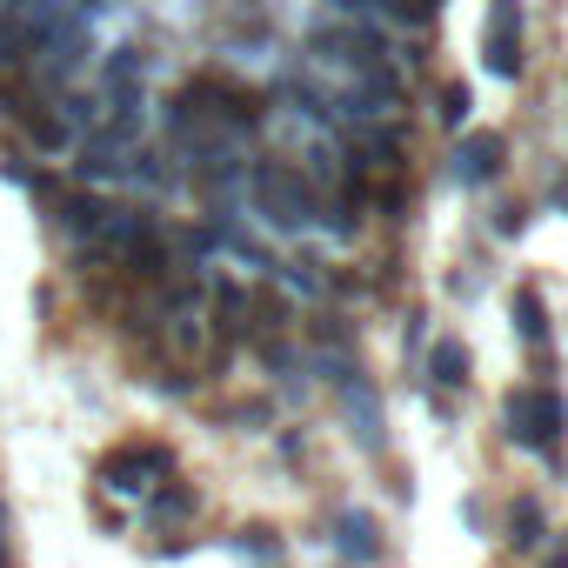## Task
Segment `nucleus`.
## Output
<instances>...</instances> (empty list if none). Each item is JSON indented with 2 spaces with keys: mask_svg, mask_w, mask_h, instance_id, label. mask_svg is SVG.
<instances>
[{
  "mask_svg": "<svg viewBox=\"0 0 568 568\" xmlns=\"http://www.w3.org/2000/svg\"><path fill=\"white\" fill-rule=\"evenodd\" d=\"M515 335L535 348V342H548V308H542V294L535 288H515Z\"/></svg>",
  "mask_w": 568,
  "mask_h": 568,
  "instance_id": "obj_11",
  "label": "nucleus"
},
{
  "mask_svg": "<svg viewBox=\"0 0 568 568\" xmlns=\"http://www.w3.org/2000/svg\"><path fill=\"white\" fill-rule=\"evenodd\" d=\"M248 194H255V208H261L268 221H281V227H308L314 208H321L314 181H308L301 168H288V160H261V168L248 175Z\"/></svg>",
  "mask_w": 568,
  "mask_h": 568,
  "instance_id": "obj_2",
  "label": "nucleus"
},
{
  "mask_svg": "<svg viewBox=\"0 0 568 568\" xmlns=\"http://www.w3.org/2000/svg\"><path fill=\"white\" fill-rule=\"evenodd\" d=\"M214 314H221L227 335H248L255 328V294L241 288V281H214Z\"/></svg>",
  "mask_w": 568,
  "mask_h": 568,
  "instance_id": "obj_9",
  "label": "nucleus"
},
{
  "mask_svg": "<svg viewBox=\"0 0 568 568\" xmlns=\"http://www.w3.org/2000/svg\"><path fill=\"white\" fill-rule=\"evenodd\" d=\"M502 134H468L461 141V154H455V175L461 181H489V175H502Z\"/></svg>",
  "mask_w": 568,
  "mask_h": 568,
  "instance_id": "obj_8",
  "label": "nucleus"
},
{
  "mask_svg": "<svg viewBox=\"0 0 568 568\" xmlns=\"http://www.w3.org/2000/svg\"><path fill=\"white\" fill-rule=\"evenodd\" d=\"M428 381L461 388V381H468V348H461V342H435V348H428Z\"/></svg>",
  "mask_w": 568,
  "mask_h": 568,
  "instance_id": "obj_10",
  "label": "nucleus"
},
{
  "mask_svg": "<svg viewBox=\"0 0 568 568\" xmlns=\"http://www.w3.org/2000/svg\"><path fill=\"white\" fill-rule=\"evenodd\" d=\"M141 475H168V448H121L108 461V489H147Z\"/></svg>",
  "mask_w": 568,
  "mask_h": 568,
  "instance_id": "obj_7",
  "label": "nucleus"
},
{
  "mask_svg": "<svg viewBox=\"0 0 568 568\" xmlns=\"http://www.w3.org/2000/svg\"><path fill=\"white\" fill-rule=\"evenodd\" d=\"M481 60L495 80L522 74V0H489V27H481Z\"/></svg>",
  "mask_w": 568,
  "mask_h": 568,
  "instance_id": "obj_4",
  "label": "nucleus"
},
{
  "mask_svg": "<svg viewBox=\"0 0 568 568\" xmlns=\"http://www.w3.org/2000/svg\"><path fill=\"white\" fill-rule=\"evenodd\" d=\"M0 114H8L27 141H34V154H47V160H60L67 147H74V127H67V114L54 108V101H41V88L27 74H14L8 88H0Z\"/></svg>",
  "mask_w": 568,
  "mask_h": 568,
  "instance_id": "obj_1",
  "label": "nucleus"
},
{
  "mask_svg": "<svg viewBox=\"0 0 568 568\" xmlns=\"http://www.w3.org/2000/svg\"><path fill=\"white\" fill-rule=\"evenodd\" d=\"M509 542H515V548H542V502H535V495H522V502L509 509Z\"/></svg>",
  "mask_w": 568,
  "mask_h": 568,
  "instance_id": "obj_12",
  "label": "nucleus"
},
{
  "mask_svg": "<svg viewBox=\"0 0 568 568\" xmlns=\"http://www.w3.org/2000/svg\"><path fill=\"white\" fill-rule=\"evenodd\" d=\"M502 422H509V435H515L522 448L555 455V448H561V394H555V388H515V394L502 401Z\"/></svg>",
  "mask_w": 568,
  "mask_h": 568,
  "instance_id": "obj_3",
  "label": "nucleus"
},
{
  "mask_svg": "<svg viewBox=\"0 0 568 568\" xmlns=\"http://www.w3.org/2000/svg\"><path fill=\"white\" fill-rule=\"evenodd\" d=\"M335 548L355 561V568H368V561H381V542H375V522L361 515V509H342L335 515Z\"/></svg>",
  "mask_w": 568,
  "mask_h": 568,
  "instance_id": "obj_6",
  "label": "nucleus"
},
{
  "mask_svg": "<svg viewBox=\"0 0 568 568\" xmlns=\"http://www.w3.org/2000/svg\"><path fill=\"white\" fill-rule=\"evenodd\" d=\"M154 515H160V522H168V515L181 522V515H194V495H188V489H175V495H154Z\"/></svg>",
  "mask_w": 568,
  "mask_h": 568,
  "instance_id": "obj_15",
  "label": "nucleus"
},
{
  "mask_svg": "<svg viewBox=\"0 0 568 568\" xmlns=\"http://www.w3.org/2000/svg\"><path fill=\"white\" fill-rule=\"evenodd\" d=\"M442 121H448V127L468 121V88H461V80H455V88H442Z\"/></svg>",
  "mask_w": 568,
  "mask_h": 568,
  "instance_id": "obj_14",
  "label": "nucleus"
},
{
  "mask_svg": "<svg viewBox=\"0 0 568 568\" xmlns=\"http://www.w3.org/2000/svg\"><path fill=\"white\" fill-rule=\"evenodd\" d=\"M234 548H241V555H248V561H275V555H281V542H268L261 528H248V535H241Z\"/></svg>",
  "mask_w": 568,
  "mask_h": 568,
  "instance_id": "obj_13",
  "label": "nucleus"
},
{
  "mask_svg": "<svg viewBox=\"0 0 568 568\" xmlns=\"http://www.w3.org/2000/svg\"><path fill=\"white\" fill-rule=\"evenodd\" d=\"M548 568H568V542H561V548H555V555H548Z\"/></svg>",
  "mask_w": 568,
  "mask_h": 568,
  "instance_id": "obj_16",
  "label": "nucleus"
},
{
  "mask_svg": "<svg viewBox=\"0 0 568 568\" xmlns=\"http://www.w3.org/2000/svg\"><path fill=\"white\" fill-rule=\"evenodd\" d=\"M101 221H108V201L101 194H54V227L67 234V241H94L101 234Z\"/></svg>",
  "mask_w": 568,
  "mask_h": 568,
  "instance_id": "obj_5",
  "label": "nucleus"
}]
</instances>
